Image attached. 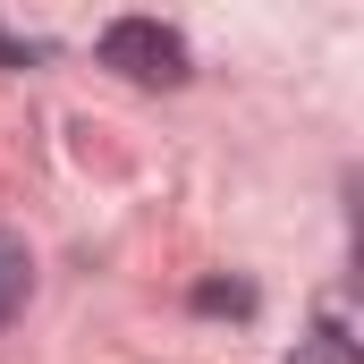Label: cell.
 Returning <instances> with one entry per match:
<instances>
[{
    "mask_svg": "<svg viewBox=\"0 0 364 364\" xmlns=\"http://www.w3.org/2000/svg\"><path fill=\"white\" fill-rule=\"evenodd\" d=\"M102 68H119L136 85H186V34L161 17H119V26H102Z\"/></svg>",
    "mask_w": 364,
    "mask_h": 364,
    "instance_id": "cell-1",
    "label": "cell"
},
{
    "mask_svg": "<svg viewBox=\"0 0 364 364\" xmlns=\"http://www.w3.org/2000/svg\"><path fill=\"white\" fill-rule=\"evenodd\" d=\"M26 288H34V255H26L17 229H0V331H9V314L26 305Z\"/></svg>",
    "mask_w": 364,
    "mask_h": 364,
    "instance_id": "cell-2",
    "label": "cell"
},
{
    "mask_svg": "<svg viewBox=\"0 0 364 364\" xmlns=\"http://www.w3.org/2000/svg\"><path fill=\"white\" fill-rule=\"evenodd\" d=\"M288 364H356V339H348L339 322H314V339H296Z\"/></svg>",
    "mask_w": 364,
    "mask_h": 364,
    "instance_id": "cell-3",
    "label": "cell"
},
{
    "mask_svg": "<svg viewBox=\"0 0 364 364\" xmlns=\"http://www.w3.org/2000/svg\"><path fill=\"white\" fill-rule=\"evenodd\" d=\"M195 305H212V314H220V305H229V314H246V305H255V296H246V288H203V296H195Z\"/></svg>",
    "mask_w": 364,
    "mask_h": 364,
    "instance_id": "cell-4",
    "label": "cell"
}]
</instances>
